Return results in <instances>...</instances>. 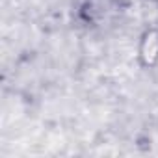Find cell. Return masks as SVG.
I'll use <instances>...</instances> for the list:
<instances>
[{"label": "cell", "mask_w": 158, "mask_h": 158, "mask_svg": "<svg viewBox=\"0 0 158 158\" xmlns=\"http://www.w3.org/2000/svg\"><path fill=\"white\" fill-rule=\"evenodd\" d=\"M138 60L141 67L158 65V28H149L141 34L138 45Z\"/></svg>", "instance_id": "1"}]
</instances>
